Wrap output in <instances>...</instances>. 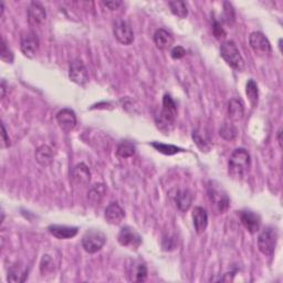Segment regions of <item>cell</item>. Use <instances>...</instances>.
Segmentation results:
<instances>
[{
	"label": "cell",
	"mask_w": 283,
	"mask_h": 283,
	"mask_svg": "<svg viewBox=\"0 0 283 283\" xmlns=\"http://www.w3.org/2000/svg\"><path fill=\"white\" fill-rule=\"evenodd\" d=\"M250 155L245 148L233 150L229 158V174L233 178H243L250 167Z\"/></svg>",
	"instance_id": "1"
},
{
	"label": "cell",
	"mask_w": 283,
	"mask_h": 283,
	"mask_svg": "<svg viewBox=\"0 0 283 283\" xmlns=\"http://www.w3.org/2000/svg\"><path fill=\"white\" fill-rule=\"evenodd\" d=\"M208 198L211 208L217 213H224L230 205V199L227 191L216 182H209L208 184Z\"/></svg>",
	"instance_id": "2"
},
{
	"label": "cell",
	"mask_w": 283,
	"mask_h": 283,
	"mask_svg": "<svg viewBox=\"0 0 283 283\" xmlns=\"http://www.w3.org/2000/svg\"><path fill=\"white\" fill-rule=\"evenodd\" d=\"M220 56L236 71H243L245 69V60L241 56L237 45L232 40L225 41L220 46Z\"/></svg>",
	"instance_id": "3"
},
{
	"label": "cell",
	"mask_w": 283,
	"mask_h": 283,
	"mask_svg": "<svg viewBox=\"0 0 283 283\" xmlns=\"http://www.w3.org/2000/svg\"><path fill=\"white\" fill-rule=\"evenodd\" d=\"M177 117V105L169 94H165L163 98V107L157 121V125L164 132H168L169 126H172Z\"/></svg>",
	"instance_id": "4"
},
{
	"label": "cell",
	"mask_w": 283,
	"mask_h": 283,
	"mask_svg": "<svg viewBox=\"0 0 283 283\" xmlns=\"http://www.w3.org/2000/svg\"><path fill=\"white\" fill-rule=\"evenodd\" d=\"M106 236L100 230L90 229L82 237V247L89 253L100 251L106 244Z\"/></svg>",
	"instance_id": "5"
},
{
	"label": "cell",
	"mask_w": 283,
	"mask_h": 283,
	"mask_svg": "<svg viewBox=\"0 0 283 283\" xmlns=\"http://www.w3.org/2000/svg\"><path fill=\"white\" fill-rule=\"evenodd\" d=\"M278 241V231L273 227H266L258 237V248L265 255H272Z\"/></svg>",
	"instance_id": "6"
},
{
	"label": "cell",
	"mask_w": 283,
	"mask_h": 283,
	"mask_svg": "<svg viewBox=\"0 0 283 283\" xmlns=\"http://www.w3.org/2000/svg\"><path fill=\"white\" fill-rule=\"evenodd\" d=\"M113 33L116 40L124 46H128L134 41L133 30L125 20H115L113 24Z\"/></svg>",
	"instance_id": "7"
},
{
	"label": "cell",
	"mask_w": 283,
	"mask_h": 283,
	"mask_svg": "<svg viewBox=\"0 0 283 283\" xmlns=\"http://www.w3.org/2000/svg\"><path fill=\"white\" fill-rule=\"evenodd\" d=\"M117 240L121 246L128 247L130 249H137L142 245V237L135 229L128 226L123 227L117 236Z\"/></svg>",
	"instance_id": "8"
},
{
	"label": "cell",
	"mask_w": 283,
	"mask_h": 283,
	"mask_svg": "<svg viewBox=\"0 0 283 283\" xmlns=\"http://www.w3.org/2000/svg\"><path fill=\"white\" fill-rule=\"evenodd\" d=\"M39 49V39L37 34L33 31H27L21 36L20 41V50L24 53V56L32 59L36 57Z\"/></svg>",
	"instance_id": "9"
},
{
	"label": "cell",
	"mask_w": 283,
	"mask_h": 283,
	"mask_svg": "<svg viewBox=\"0 0 283 283\" xmlns=\"http://www.w3.org/2000/svg\"><path fill=\"white\" fill-rule=\"evenodd\" d=\"M69 78L78 85H85L89 82V73L83 62L81 60H73L69 68Z\"/></svg>",
	"instance_id": "10"
},
{
	"label": "cell",
	"mask_w": 283,
	"mask_h": 283,
	"mask_svg": "<svg viewBox=\"0 0 283 283\" xmlns=\"http://www.w3.org/2000/svg\"><path fill=\"white\" fill-rule=\"evenodd\" d=\"M249 43L251 49L259 56H264V54H268L272 51L270 41L262 32H252L249 37Z\"/></svg>",
	"instance_id": "11"
},
{
	"label": "cell",
	"mask_w": 283,
	"mask_h": 283,
	"mask_svg": "<svg viewBox=\"0 0 283 283\" xmlns=\"http://www.w3.org/2000/svg\"><path fill=\"white\" fill-rule=\"evenodd\" d=\"M57 122L62 130L64 132H71L77 126V115L74 111L70 108H63L57 114Z\"/></svg>",
	"instance_id": "12"
},
{
	"label": "cell",
	"mask_w": 283,
	"mask_h": 283,
	"mask_svg": "<svg viewBox=\"0 0 283 283\" xmlns=\"http://www.w3.org/2000/svg\"><path fill=\"white\" fill-rule=\"evenodd\" d=\"M28 15V23L32 27H38L42 24L47 18V12L45 7L39 3H31L27 9Z\"/></svg>",
	"instance_id": "13"
},
{
	"label": "cell",
	"mask_w": 283,
	"mask_h": 283,
	"mask_svg": "<svg viewBox=\"0 0 283 283\" xmlns=\"http://www.w3.org/2000/svg\"><path fill=\"white\" fill-rule=\"evenodd\" d=\"M240 220H241V224L244 225V227L250 233H255L260 230L261 218L259 215L254 213L253 211H249V210L241 211Z\"/></svg>",
	"instance_id": "14"
},
{
	"label": "cell",
	"mask_w": 283,
	"mask_h": 283,
	"mask_svg": "<svg viewBox=\"0 0 283 283\" xmlns=\"http://www.w3.org/2000/svg\"><path fill=\"white\" fill-rule=\"evenodd\" d=\"M72 181L81 186H85L91 181V171L84 163H80L71 171Z\"/></svg>",
	"instance_id": "15"
},
{
	"label": "cell",
	"mask_w": 283,
	"mask_h": 283,
	"mask_svg": "<svg viewBox=\"0 0 283 283\" xmlns=\"http://www.w3.org/2000/svg\"><path fill=\"white\" fill-rule=\"evenodd\" d=\"M48 230L53 237L58 239H71L75 237L79 232L77 227H69V226H61V225H51L48 227Z\"/></svg>",
	"instance_id": "16"
},
{
	"label": "cell",
	"mask_w": 283,
	"mask_h": 283,
	"mask_svg": "<svg viewBox=\"0 0 283 283\" xmlns=\"http://www.w3.org/2000/svg\"><path fill=\"white\" fill-rule=\"evenodd\" d=\"M105 219L108 224L111 225H120L124 217H125V212L122 207L117 203H111L105 209Z\"/></svg>",
	"instance_id": "17"
},
{
	"label": "cell",
	"mask_w": 283,
	"mask_h": 283,
	"mask_svg": "<svg viewBox=\"0 0 283 283\" xmlns=\"http://www.w3.org/2000/svg\"><path fill=\"white\" fill-rule=\"evenodd\" d=\"M129 280L134 282H144L147 278V267L142 260L133 261L129 268Z\"/></svg>",
	"instance_id": "18"
},
{
	"label": "cell",
	"mask_w": 283,
	"mask_h": 283,
	"mask_svg": "<svg viewBox=\"0 0 283 283\" xmlns=\"http://www.w3.org/2000/svg\"><path fill=\"white\" fill-rule=\"evenodd\" d=\"M192 222H194L195 230L197 233H203L208 226V213L203 207H195L192 210Z\"/></svg>",
	"instance_id": "19"
},
{
	"label": "cell",
	"mask_w": 283,
	"mask_h": 283,
	"mask_svg": "<svg viewBox=\"0 0 283 283\" xmlns=\"http://www.w3.org/2000/svg\"><path fill=\"white\" fill-rule=\"evenodd\" d=\"M154 42L160 50H168L174 43V37L165 29H158L154 34Z\"/></svg>",
	"instance_id": "20"
},
{
	"label": "cell",
	"mask_w": 283,
	"mask_h": 283,
	"mask_svg": "<svg viewBox=\"0 0 283 283\" xmlns=\"http://www.w3.org/2000/svg\"><path fill=\"white\" fill-rule=\"evenodd\" d=\"M228 114L232 122H238L245 115L244 103L239 99H231L228 102Z\"/></svg>",
	"instance_id": "21"
},
{
	"label": "cell",
	"mask_w": 283,
	"mask_h": 283,
	"mask_svg": "<svg viewBox=\"0 0 283 283\" xmlns=\"http://www.w3.org/2000/svg\"><path fill=\"white\" fill-rule=\"evenodd\" d=\"M174 199H175L176 206L178 207L179 210L187 211L192 204V199H194V196H192L190 190L182 189V190H177Z\"/></svg>",
	"instance_id": "22"
},
{
	"label": "cell",
	"mask_w": 283,
	"mask_h": 283,
	"mask_svg": "<svg viewBox=\"0 0 283 283\" xmlns=\"http://www.w3.org/2000/svg\"><path fill=\"white\" fill-rule=\"evenodd\" d=\"M53 157V150L48 145H42V146L38 147L36 150V160L43 167L49 166V165L52 164Z\"/></svg>",
	"instance_id": "23"
},
{
	"label": "cell",
	"mask_w": 283,
	"mask_h": 283,
	"mask_svg": "<svg viewBox=\"0 0 283 283\" xmlns=\"http://www.w3.org/2000/svg\"><path fill=\"white\" fill-rule=\"evenodd\" d=\"M107 188L104 184H96L89 191V200L92 205H100L102 199L106 195Z\"/></svg>",
	"instance_id": "24"
},
{
	"label": "cell",
	"mask_w": 283,
	"mask_h": 283,
	"mask_svg": "<svg viewBox=\"0 0 283 283\" xmlns=\"http://www.w3.org/2000/svg\"><path fill=\"white\" fill-rule=\"evenodd\" d=\"M135 145L130 142H122L116 149V155L120 158H128L135 154Z\"/></svg>",
	"instance_id": "25"
},
{
	"label": "cell",
	"mask_w": 283,
	"mask_h": 283,
	"mask_svg": "<svg viewBox=\"0 0 283 283\" xmlns=\"http://www.w3.org/2000/svg\"><path fill=\"white\" fill-rule=\"evenodd\" d=\"M246 93L248 99H249L251 105L255 106L258 103V98H259V90H258V84L255 83L254 80L250 79L247 82L246 85Z\"/></svg>",
	"instance_id": "26"
},
{
	"label": "cell",
	"mask_w": 283,
	"mask_h": 283,
	"mask_svg": "<svg viewBox=\"0 0 283 283\" xmlns=\"http://www.w3.org/2000/svg\"><path fill=\"white\" fill-rule=\"evenodd\" d=\"M151 146H153L156 150L160 151L162 154L165 155H175L177 153H181V151H185L183 148H179L175 145H167V144H163V143H158V142H154L150 144Z\"/></svg>",
	"instance_id": "27"
},
{
	"label": "cell",
	"mask_w": 283,
	"mask_h": 283,
	"mask_svg": "<svg viewBox=\"0 0 283 283\" xmlns=\"http://www.w3.org/2000/svg\"><path fill=\"white\" fill-rule=\"evenodd\" d=\"M169 8L171 12L178 18L184 19L188 16V8L187 5L184 2H169L168 3Z\"/></svg>",
	"instance_id": "28"
},
{
	"label": "cell",
	"mask_w": 283,
	"mask_h": 283,
	"mask_svg": "<svg viewBox=\"0 0 283 283\" xmlns=\"http://www.w3.org/2000/svg\"><path fill=\"white\" fill-rule=\"evenodd\" d=\"M219 134L223 137V139H225L227 141H233L238 135V129L234 127L232 124L225 123L224 125L220 127Z\"/></svg>",
	"instance_id": "29"
},
{
	"label": "cell",
	"mask_w": 283,
	"mask_h": 283,
	"mask_svg": "<svg viewBox=\"0 0 283 283\" xmlns=\"http://www.w3.org/2000/svg\"><path fill=\"white\" fill-rule=\"evenodd\" d=\"M28 272L21 271L19 269H11L8 273V281L10 282H24L26 278L28 277Z\"/></svg>",
	"instance_id": "30"
},
{
	"label": "cell",
	"mask_w": 283,
	"mask_h": 283,
	"mask_svg": "<svg viewBox=\"0 0 283 283\" xmlns=\"http://www.w3.org/2000/svg\"><path fill=\"white\" fill-rule=\"evenodd\" d=\"M0 58L7 63H12L13 62V53L10 48L7 46L5 39L2 40V50H0Z\"/></svg>",
	"instance_id": "31"
},
{
	"label": "cell",
	"mask_w": 283,
	"mask_h": 283,
	"mask_svg": "<svg viewBox=\"0 0 283 283\" xmlns=\"http://www.w3.org/2000/svg\"><path fill=\"white\" fill-rule=\"evenodd\" d=\"M234 17H236V15H234V10H233V7L230 3H225L224 4V19L225 21L228 24V25H232L233 21H234Z\"/></svg>",
	"instance_id": "32"
},
{
	"label": "cell",
	"mask_w": 283,
	"mask_h": 283,
	"mask_svg": "<svg viewBox=\"0 0 283 283\" xmlns=\"http://www.w3.org/2000/svg\"><path fill=\"white\" fill-rule=\"evenodd\" d=\"M53 270V262L52 259L49 257V255H43L42 261H41V272L46 273L48 271H52Z\"/></svg>",
	"instance_id": "33"
},
{
	"label": "cell",
	"mask_w": 283,
	"mask_h": 283,
	"mask_svg": "<svg viewBox=\"0 0 283 283\" xmlns=\"http://www.w3.org/2000/svg\"><path fill=\"white\" fill-rule=\"evenodd\" d=\"M192 139H194L195 143L197 144V146H198L200 149H202L203 151H208L209 146H208V145H207L206 141L203 139V137L200 136V135H198V133H195V132H194V134H192Z\"/></svg>",
	"instance_id": "34"
},
{
	"label": "cell",
	"mask_w": 283,
	"mask_h": 283,
	"mask_svg": "<svg viewBox=\"0 0 283 283\" xmlns=\"http://www.w3.org/2000/svg\"><path fill=\"white\" fill-rule=\"evenodd\" d=\"M212 32H213V34H215V37L217 39H222V38L226 37V32L222 27V25H220V23L216 21V20L213 21V25H212Z\"/></svg>",
	"instance_id": "35"
},
{
	"label": "cell",
	"mask_w": 283,
	"mask_h": 283,
	"mask_svg": "<svg viewBox=\"0 0 283 283\" xmlns=\"http://www.w3.org/2000/svg\"><path fill=\"white\" fill-rule=\"evenodd\" d=\"M170 56L172 59L175 60H178V59H182L186 56V50L184 49L183 47L181 46H177L175 48H172V50L170 52Z\"/></svg>",
	"instance_id": "36"
},
{
	"label": "cell",
	"mask_w": 283,
	"mask_h": 283,
	"mask_svg": "<svg viewBox=\"0 0 283 283\" xmlns=\"http://www.w3.org/2000/svg\"><path fill=\"white\" fill-rule=\"evenodd\" d=\"M2 129H3V142H4V146L5 147H9L10 146V139L8 134H7V130L5 128V125L3 124L2 125Z\"/></svg>",
	"instance_id": "37"
},
{
	"label": "cell",
	"mask_w": 283,
	"mask_h": 283,
	"mask_svg": "<svg viewBox=\"0 0 283 283\" xmlns=\"http://www.w3.org/2000/svg\"><path fill=\"white\" fill-rule=\"evenodd\" d=\"M122 5L121 2H105L104 6H106L110 10H116Z\"/></svg>",
	"instance_id": "38"
},
{
	"label": "cell",
	"mask_w": 283,
	"mask_h": 283,
	"mask_svg": "<svg viewBox=\"0 0 283 283\" xmlns=\"http://www.w3.org/2000/svg\"><path fill=\"white\" fill-rule=\"evenodd\" d=\"M282 128L280 127L279 130H278V135H277V140H278V143L280 145V147H282Z\"/></svg>",
	"instance_id": "39"
},
{
	"label": "cell",
	"mask_w": 283,
	"mask_h": 283,
	"mask_svg": "<svg viewBox=\"0 0 283 283\" xmlns=\"http://www.w3.org/2000/svg\"><path fill=\"white\" fill-rule=\"evenodd\" d=\"M0 89H2V98L4 99L5 94H6V82L5 81L2 82V86H0Z\"/></svg>",
	"instance_id": "40"
}]
</instances>
